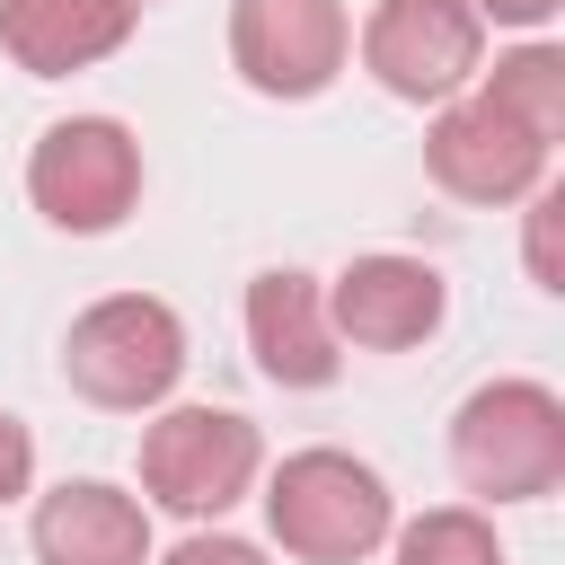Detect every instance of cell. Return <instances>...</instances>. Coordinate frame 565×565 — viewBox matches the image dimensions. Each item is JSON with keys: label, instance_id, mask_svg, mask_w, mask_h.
Masks as SVG:
<instances>
[{"label": "cell", "instance_id": "cell-11", "mask_svg": "<svg viewBox=\"0 0 565 565\" xmlns=\"http://www.w3.org/2000/svg\"><path fill=\"white\" fill-rule=\"evenodd\" d=\"M35 565H150V503L106 477H62L26 512Z\"/></svg>", "mask_w": 565, "mask_h": 565}, {"label": "cell", "instance_id": "cell-15", "mask_svg": "<svg viewBox=\"0 0 565 565\" xmlns=\"http://www.w3.org/2000/svg\"><path fill=\"white\" fill-rule=\"evenodd\" d=\"M556 221H565V185H539V194H530V238H521V265H530V282H539V291H565Z\"/></svg>", "mask_w": 565, "mask_h": 565}, {"label": "cell", "instance_id": "cell-8", "mask_svg": "<svg viewBox=\"0 0 565 565\" xmlns=\"http://www.w3.org/2000/svg\"><path fill=\"white\" fill-rule=\"evenodd\" d=\"M547 141H530L503 106H486L477 88L468 97H450V106H433V124H424V177L450 194V203H486V212H503V203H530L539 185H547Z\"/></svg>", "mask_w": 565, "mask_h": 565}, {"label": "cell", "instance_id": "cell-17", "mask_svg": "<svg viewBox=\"0 0 565 565\" xmlns=\"http://www.w3.org/2000/svg\"><path fill=\"white\" fill-rule=\"evenodd\" d=\"M18 494H35V433L0 406V512H9Z\"/></svg>", "mask_w": 565, "mask_h": 565}, {"label": "cell", "instance_id": "cell-4", "mask_svg": "<svg viewBox=\"0 0 565 565\" xmlns=\"http://www.w3.org/2000/svg\"><path fill=\"white\" fill-rule=\"evenodd\" d=\"M62 380H71V397H88L106 415H159L185 380V318L159 291H106L71 318Z\"/></svg>", "mask_w": 565, "mask_h": 565}, {"label": "cell", "instance_id": "cell-3", "mask_svg": "<svg viewBox=\"0 0 565 565\" xmlns=\"http://www.w3.org/2000/svg\"><path fill=\"white\" fill-rule=\"evenodd\" d=\"M132 477H141V503L185 521V530H212L230 503L256 494L265 477V433L238 415V406H159L141 424V450H132Z\"/></svg>", "mask_w": 565, "mask_h": 565}, {"label": "cell", "instance_id": "cell-2", "mask_svg": "<svg viewBox=\"0 0 565 565\" xmlns=\"http://www.w3.org/2000/svg\"><path fill=\"white\" fill-rule=\"evenodd\" d=\"M450 477L477 503H547L565 486V397L530 371L477 380L450 406Z\"/></svg>", "mask_w": 565, "mask_h": 565}, {"label": "cell", "instance_id": "cell-7", "mask_svg": "<svg viewBox=\"0 0 565 565\" xmlns=\"http://www.w3.org/2000/svg\"><path fill=\"white\" fill-rule=\"evenodd\" d=\"M353 62V9L344 0H230V71L238 88L274 106H309Z\"/></svg>", "mask_w": 565, "mask_h": 565}, {"label": "cell", "instance_id": "cell-9", "mask_svg": "<svg viewBox=\"0 0 565 565\" xmlns=\"http://www.w3.org/2000/svg\"><path fill=\"white\" fill-rule=\"evenodd\" d=\"M441 318H450V282L433 256L371 247L344 274H327V327L344 353H415L441 335Z\"/></svg>", "mask_w": 565, "mask_h": 565}, {"label": "cell", "instance_id": "cell-10", "mask_svg": "<svg viewBox=\"0 0 565 565\" xmlns=\"http://www.w3.org/2000/svg\"><path fill=\"white\" fill-rule=\"evenodd\" d=\"M247 353L274 388H335L344 344L327 327V282L300 265H265L247 282Z\"/></svg>", "mask_w": 565, "mask_h": 565}, {"label": "cell", "instance_id": "cell-18", "mask_svg": "<svg viewBox=\"0 0 565 565\" xmlns=\"http://www.w3.org/2000/svg\"><path fill=\"white\" fill-rule=\"evenodd\" d=\"M468 9H477V26H521V35H539L565 0H468Z\"/></svg>", "mask_w": 565, "mask_h": 565}, {"label": "cell", "instance_id": "cell-6", "mask_svg": "<svg viewBox=\"0 0 565 565\" xmlns=\"http://www.w3.org/2000/svg\"><path fill=\"white\" fill-rule=\"evenodd\" d=\"M353 53L397 106H450L486 71V26L468 0H371Z\"/></svg>", "mask_w": 565, "mask_h": 565}, {"label": "cell", "instance_id": "cell-14", "mask_svg": "<svg viewBox=\"0 0 565 565\" xmlns=\"http://www.w3.org/2000/svg\"><path fill=\"white\" fill-rule=\"evenodd\" d=\"M388 556L397 565H503V539L477 503H433L388 530Z\"/></svg>", "mask_w": 565, "mask_h": 565}, {"label": "cell", "instance_id": "cell-16", "mask_svg": "<svg viewBox=\"0 0 565 565\" xmlns=\"http://www.w3.org/2000/svg\"><path fill=\"white\" fill-rule=\"evenodd\" d=\"M159 565H265V547L212 521V530H185V539H177V547H168Z\"/></svg>", "mask_w": 565, "mask_h": 565}, {"label": "cell", "instance_id": "cell-5", "mask_svg": "<svg viewBox=\"0 0 565 565\" xmlns=\"http://www.w3.org/2000/svg\"><path fill=\"white\" fill-rule=\"evenodd\" d=\"M141 132L124 115H62L26 150V203L62 238H106L141 212Z\"/></svg>", "mask_w": 565, "mask_h": 565}, {"label": "cell", "instance_id": "cell-13", "mask_svg": "<svg viewBox=\"0 0 565 565\" xmlns=\"http://www.w3.org/2000/svg\"><path fill=\"white\" fill-rule=\"evenodd\" d=\"M477 97L486 106H503L530 141H565V53L547 44V35H530V44H512V53H494V71H477Z\"/></svg>", "mask_w": 565, "mask_h": 565}, {"label": "cell", "instance_id": "cell-1", "mask_svg": "<svg viewBox=\"0 0 565 565\" xmlns=\"http://www.w3.org/2000/svg\"><path fill=\"white\" fill-rule=\"evenodd\" d=\"M265 530L282 556L300 565H362L388 547L397 530V494L371 459L335 450V441H309V450H282L265 477Z\"/></svg>", "mask_w": 565, "mask_h": 565}, {"label": "cell", "instance_id": "cell-12", "mask_svg": "<svg viewBox=\"0 0 565 565\" xmlns=\"http://www.w3.org/2000/svg\"><path fill=\"white\" fill-rule=\"evenodd\" d=\"M150 0H0V53L26 79H71L97 71L106 53L132 44Z\"/></svg>", "mask_w": 565, "mask_h": 565}]
</instances>
